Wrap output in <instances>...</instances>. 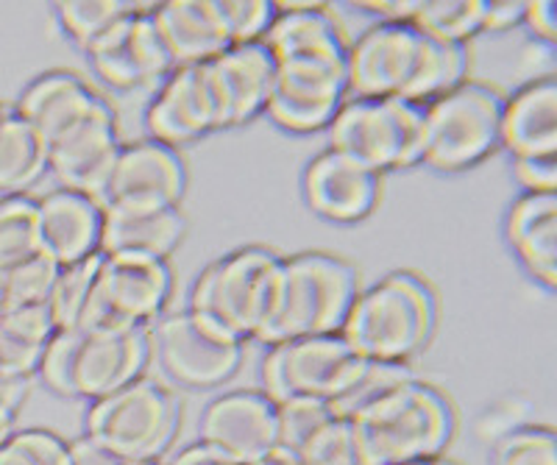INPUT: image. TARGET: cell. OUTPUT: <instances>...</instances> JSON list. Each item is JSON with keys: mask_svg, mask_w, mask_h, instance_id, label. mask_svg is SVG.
<instances>
[{"mask_svg": "<svg viewBox=\"0 0 557 465\" xmlns=\"http://www.w3.org/2000/svg\"><path fill=\"white\" fill-rule=\"evenodd\" d=\"M176 427V395L148 376H139L117 393L92 402L87 413V438L132 460L134 465L151 463L171 443Z\"/></svg>", "mask_w": 557, "mask_h": 465, "instance_id": "cell-9", "label": "cell"}, {"mask_svg": "<svg viewBox=\"0 0 557 465\" xmlns=\"http://www.w3.org/2000/svg\"><path fill=\"white\" fill-rule=\"evenodd\" d=\"M469 51L416 23H376L348 48V96L430 103L466 81Z\"/></svg>", "mask_w": 557, "mask_h": 465, "instance_id": "cell-1", "label": "cell"}, {"mask_svg": "<svg viewBox=\"0 0 557 465\" xmlns=\"http://www.w3.org/2000/svg\"><path fill=\"white\" fill-rule=\"evenodd\" d=\"M437 324V299L421 276L396 271L351 304L341 338L374 363H401L430 343Z\"/></svg>", "mask_w": 557, "mask_h": 465, "instance_id": "cell-4", "label": "cell"}, {"mask_svg": "<svg viewBox=\"0 0 557 465\" xmlns=\"http://www.w3.org/2000/svg\"><path fill=\"white\" fill-rule=\"evenodd\" d=\"M527 0H487L485 32H507L524 23Z\"/></svg>", "mask_w": 557, "mask_h": 465, "instance_id": "cell-44", "label": "cell"}, {"mask_svg": "<svg viewBox=\"0 0 557 465\" xmlns=\"http://www.w3.org/2000/svg\"><path fill=\"white\" fill-rule=\"evenodd\" d=\"M143 465H157V463H143Z\"/></svg>", "mask_w": 557, "mask_h": 465, "instance_id": "cell-50", "label": "cell"}, {"mask_svg": "<svg viewBox=\"0 0 557 465\" xmlns=\"http://www.w3.org/2000/svg\"><path fill=\"white\" fill-rule=\"evenodd\" d=\"M502 148L516 160L527 156H557V84L539 78L524 90L505 98L502 112Z\"/></svg>", "mask_w": 557, "mask_h": 465, "instance_id": "cell-25", "label": "cell"}, {"mask_svg": "<svg viewBox=\"0 0 557 465\" xmlns=\"http://www.w3.org/2000/svg\"><path fill=\"white\" fill-rule=\"evenodd\" d=\"M207 64L221 98L226 128L243 126L265 112L276 78V64L265 42L232 46Z\"/></svg>", "mask_w": 557, "mask_h": 465, "instance_id": "cell-21", "label": "cell"}, {"mask_svg": "<svg viewBox=\"0 0 557 465\" xmlns=\"http://www.w3.org/2000/svg\"><path fill=\"white\" fill-rule=\"evenodd\" d=\"M48 171V142L37 128L7 112L0 123V198L23 196Z\"/></svg>", "mask_w": 557, "mask_h": 465, "instance_id": "cell-28", "label": "cell"}, {"mask_svg": "<svg viewBox=\"0 0 557 465\" xmlns=\"http://www.w3.org/2000/svg\"><path fill=\"white\" fill-rule=\"evenodd\" d=\"M146 128L162 146H184L201 140L209 131L226 128L209 64L173 67L146 109Z\"/></svg>", "mask_w": 557, "mask_h": 465, "instance_id": "cell-14", "label": "cell"}, {"mask_svg": "<svg viewBox=\"0 0 557 465\" xmlns=\"http://www.w3.org/2000/svg\"><path fill=\"white\" fill-rule=\"evenodd\" d=\"M494 465H557V435L546 427H524L507 435Z\"/></svg>", "mask_w": 557, "mask_h": 465, "instance_id": "cell-38", "label": "cell"}, {"mask_svg": "<svg viewBox=\"0 0 557 465\" xmlns=\"http://www.w3.org/2000/svg\"><path fill=\"white\" fill-rule=\"evenodd\" d=\"M67 452H70V465H134L132 460L121 457L117 452H112L109 447L98 443L92 438H78L73 443H67Z\"/></svg>", "mask_w": 557, "mask_h": 465, "instance_id": "cell-42", "label": "cell"}, {"mask_svg": "<svg viewBox=\"0 0 557 465\" xmlns=\"http://www.w3.org/2000/svg\"><path fill=\"white\" fill-rule=\"evenodd\" d=\"M348 420L368 465L435 460L455 435L451 402L416 376Z\"/></svg>", "mask_w": 557, "mask_h": 465, "instance_id": "cell-3", "label": "cell"}, {"mask_svg": "<svg viewBox=\"0 0 557 465\" xmlns=\"http://www.w3.org/2000/svg\"><path fill=\"white\" fill-rule=\"evenodd\" d=\"M305 198L315 215L335 224H355L376 206L380 176L330 148L307 167Z\"/></svg>", "mask_w": 557, "mask_h": 465, "instance_id": "cell-19", "label": "cell"}, {"mask_svg": "<svg viewBox=\"0 0 557 465\" xmlns=\"http://www.w3.org/2000/svg\"><path fill=\"white\" fill-rule=\"evenodd\" d=\"M26 390L28 379H12V376L0 379V443L14 432L20 404L26 399Z\"/></svg>", "mask_w": 557, "mask_h": 465, "instance_id": "cell-41", "label": "cell"}, {"mask_svg": "<svg viewBox=\"0 0 557 465\" xmlns=\"http://www.w3.org/2000/svg\"><path fill=\"white\" fill-rule=\"evenodd\" d=\"M507 240L539 281L557 285V192H524L507 215Z\"/></svg>", "mask_w": 557, "mask_h": 465, "instance_id": "cell-26", "label": "cell"}, {"mask_svg": "<svg viewBox=\"0 0 557 465\" xmlns=\"http://www.w3.org/2000/svg\"><path fill=\"white\" fill-rule=\"evenodd\" d=\"M223 28L232 46L262 42L276 20L278 7L273 0H218Z\"/></svg>", "mask_w": 557, "mask_h": 465, "instance_id": "cell-35", "label": "cell"}, {"mask_svg": "<svg viewBox=\"0 0 557 465\" xmlns=\"http://www.w3.org/2000/svg\"><path fill=\"white\" fill-rule=\"evenodd\" d=\"M151 9L137 3L123 23L87 51L98 78L114 90H137L173 71L165 42L153 26Z\"/></svg>", "mask_w": 557, "mask_h": 465, "instance_id": "cell-17", "label": "cell"}, {"mask_svg": "<svg viewBox=\"0 0 557 465\" xmlns=\"http://www.w3.org/2000/svg\"><path fill=\"white\" fill-rule=\"evenodd\" d=\"M151 354L148 329H73L57 331L37 374L64 399H103L143 376Z\"/></svg>", "mask_w": 557, "mask_h": 465, "instance_id": "cell-5", "label": "cell"}, {"mask_svg": "<svg viewBox=\"0 0 557 465\" xmlns=\"http://www.w3.org/2000/svg\"><path fill=\"white\" fill-rule=\"evenodd\" d=\"M53 335H57V326L45 304L9 310L0 318V374L12 379H28L37 374Z\"/></svg>", "mask_w": 557, "mask_h": 465, "instance_id": "cell-27", "label": "cell"}, {"mask_svg": "<svg viewBox=\"0 0 557 465\" xmlns=\"http://www.w3.org/2000/svg\"><path fill=\"white\" fill-rule=\"evenodd\" d=\"M187 221L178 206H109L103 210L101 242L103 256H146L162 260L176 251Z\"/></svg>", "mask_w": 557, "mask_h": 465, "instance_id": "cell-22", "label": "cell"}, {"mask_svg": "<svg viewBox=\"0 0 557 465\" xmlns=\"http://www.w3.org/2000/svg\"><path fill=\"white\" fill-rule=\"evenodd\" d=\"M357 296L360 279L351 262L323 251L282 256L271 315L257 340L276 345L287 340L341 335Z\"/></svg>", "mask_w": 557, "mask_h": 465, "instance_id": "cell-2", "label": "cell"}, {"mask_svg": "<svg viewBox=\"0 0 557 465\" xmlns=\"http://www.w3.org/2000/svg\"><path fill=\"white\" fill-rule=\"evenodd\" d=\"M282 256L262 246H246L203 268L190 293L193 315L228 338H257L271 315Z\"/></svg>", "mask_w": 557, "mask_h": 465, "instance_id": "cell-6", "label": "cell"}, {"mask_svg": "<svg viewBox=\"0 0 557 465\" xmlns=\"http://www.w3.org/2000/svg\"><path fill=\"white\" fill-rule=\"evenodd\" d=\"M201 443L237 465H253L278 447L276 404L257 390H235L209 402L201 418Z\"/></svg>", "mask_w": 557, "mask_h": 465, "instance_id": "cell-18", "label": "cell"}, {"mask_svg": "<svg viewBox=\"0 0 557 465\" xmlns=\"http://www.w3.org/2000/svg\"><path fill=\"white\" fill-rule=\"evenodd\" d=\"M171 465H237L235 460H228L226 454H221L218 449L207 447V443H193L184 452H178L176 457L171 460Z\"/></svg>", "mask_w": 557, "mask_h": 465, "instance_id": "cell-46", "label": "cell"}, {"mask_svg": "<svg viewBox=\"0 0 557 465\" xmlns=\"http://www.w3.org/2000/svg\"><path fill=\"white\" fill-rule=\"evenodd\" d=\"M103 101L107 98H101V92L92 90L82 76L70 71H53L28 84L14 112L32 123L45 137V142H51L70 126L84 121L89 112H96Z\"/></svg>", "mask_w": 557, "mask_h": 465, "instance_id": "cell-24", "label": "cell"}, {"mask_svg": "<svg viewBox=\"0 0 557 465\" xmlns=\"http://www.w3.org/2000/svg\"><path fill=\"white\" fill-rule=\"evenodd\" d=\"M401 465H451V463H446V460L435 457V460H418V463H401Z\"/></svg>", "mask_w": 557, "mask_h": 465, "instance_id": "cell-49", "label": "cell"}, {"mask_svg": "<svg viewBox=\"0 0 557 465\" xmlns=\"http://www.w3.org/2000/svg\"><path fill=\"white\" fill-rule=\"evenodd\" d=\"M103 210L78 192L53 190L37 201L39 254L53 260L59 268L76 265L98 254Z\"/></svg>", "mask_w": 557, "mask_h": 465, "instance_id": "cell-20", "label": "cell"}, {"mask_svg": "<svg viewBox=\"0 0 557 465\" xmlns=\"http://www.w3.org/2000/svg\"><path fill=\"white\" fill-rule=\"evenodd\" d=\"M14 310L12 304V293H9V279H7V271H0V318Z\"/></svg>", "mask_w": 557, "mask_h": 465, "instance_id": "cell-48", "label": "cell"}, {"mask_svg": "<svg viewBox=\"0 0 557 465\" xmlns=\"http://www.w3.org/2000/svg\"><path fill=\"white\" fill-rule=\"evenodd\" d=\"M330 418H335L332 407L318 399H290L276 404L278 447L296 454Z\"/></svg>", "mask_w": 557, "mask_h": 465, "instance_id": "cell-37", "label": "cell"}, {"mask_svg": "<svg viewBox=\"0 0 557 465\" xmlns=\"http://www.w3.org/2000/svg\"><path fill=\"white\" fill-rule=\"evenodd\" d=\"M253 465H305V463H301V460H298L293 452H287V449L276 447L273 452H268L265 457L257 460Z\"/></svg>", "mask_w": 557, "mask_h": 465, "instance_id": "cell-47", "label": "cell"}, {"mask_svg": "<svg viewBox=\"0 0 557 465\" xmlns=\"http://www.w3.org/2000/svg\"><path fill=\"white\" fill-rule=\"evenodd\" d=\"M368 360H362L341 335L287 340L271 345L262 360V393L273 404L290 399H318L332 404L355 382Z\"/></svg>", "mask_w": 557, "mask_h": 465, "instance_id": "cell-10", "label": "cell"}, {"mask_svg": "<svg viewBox=\"0 0 557 465\" xmlns=\"http://www.w3.org/2000/svg\"><path fill=\"white\" fill-rule=\"evenodd\" d=\"M0 379H3V374H0Z\"/></svg>", "mask_w": 557, "mask_h": 465, "instance_id": "cell-51", "label": "cell"}, {"mask_svg": "<svg viewBox=\"0 0 557 465\" xmlns=\"http://www.w3.org/2000/svg\"><path fill=\"white\" fill-rule=\"evenodd\" d=\"M98 265H101V251L87 256V260L76 262V265L59 268L57 281L51 287V296L45 301L57 331L78 326L84 306H87L89 290H92V281H96Z\"/></svg>", "mask_w": 557, "mask_h": 465, "instance_id": "cell-32", "label": "cell"}, {"mask_svg": "<svg viewBox=\"0 0 557 465\" xmlns=\"http://www.w3.org/2000/svg\"><path fill=\"white\" fill-rule=\"evenodd\" d=\"M412 376L416 374H412L410 365L374 363V360H368L366 368L360 370V376L346 388V393L337 395L335 402L330 404L332 413L341 415V418H351V415H357L360 410H366L368 404H374L376 399L391 393L393 388L410 382Z\"/></svg>", "mask_w": 557, "mask_h": 465, "instance_id": "cell-33", "label": "cell"}, {"mask_svg": "<svg viewBox=\"0 0 557 465\" xmlns=\"http://www.w3.org/2000/svg\"><path fill=\"white\" fill-rule=\"evenodd\" d=\"M330 148L382 176L424 162L426 106L396 98H346L330 123Z\"/></svg>", "mask_w": 557, "mask_h": 465, "instance_id": "cell-7", "label": "cell"}, {"mask_svg": "<svg viewBox=\"0 0 557 465\" xmlns=\"http://www.w3.org/2000/svg\"><path fill=\"white\" fill-rule=\"evenodd\" d=\"M151 20L165 42L173 67L212 62L232 48L218 0H168L151 9Z\"/></svg>", "mask_w": 557, "mask_h": 465, "instance_id": "cell-23", "label": "cell"}, {"mask_svg": "<svg viewBox=\"0 0 557 465\" xmlns=\"http://www.w3.org/2000/svg\"><path fill=\"white\" fill-rule=\"evenodd\" d=\"M273 64L276 78L265 106L273 123L296 135L330 128L348 98V62L287 59Z\"/></svg>", "mask_w": 557, "mask_h": 465, "instance_id": "cell-13", "label": "cell"}, {"mask_svg": "<svg viewBox=\"0 0 557 465\" xmlns=\"http://www.w3.org/2000/svg\"><path fill=\"white\" fill-rule=\"evenodd\" d=\"M0 465H70L67 443L48 429H23L0 443Z\"/></svg>", "mask_w": 557, "mask_h": 465, "instance_id": "cell-36", "label": "cell"}, {"mask_svg": "<svg viewBox=\"0 0 557 465\" xmlns=\"http://www.w3.org/2000/svg\"><path fill=\"white\" fill-rule=\"evenodd\" d=\"M505 98L480 81H462L426 103L424 162L457 173L487 160L502 146Z\"/></svg>", "mask_w": 557, "mask_h": 465, "instance_id": "cell-8", "label": "cell"}, {"mask_svg": "<svg viewBox=\"0 0 557 465\" xmlns=\"http://www.w3.org/2000/svg\"><path fill=\"white\" fill-rule=\"evenodd\" d=\"M134 9L137 3H126V0H67V3H57V20L62 32L87 53Z\"/></svg>", "mask_w": 557, "mask_h": 465, "instance_id": "cell-30", "label": "cell"}, {"mask_svg": "<svg viewBox=\"0 0 557 465\" xmlns=\"http://www.w3.org/2000/svg\"><path fill=\"white\" fill-rule=\"evenodd\" d=\"M59 265L48 260L45 254L28 256L26 262H20L14 268H7L9 293H12L14 306L26 304H45L51 296V287L57 281Z\"/></svg>", "mask_w": 557, "mask_h": 465, "instance_id": "cell-39", "label": "cell"}, {"mask_svg": "<svg viewBox=\"0 0 557 465\" xmlns=\"http://www.w3.org/2000/svg\"><path fill=\"white\" fill-rule=\"evenodd\" d=\"M296 457L305 465H368L351 420L341 415L326 420L305 447L298 449Z\"/></svg>", "mask_w": 557, "mask_h": 465, "instance_id": "cell-34", "label": "cell"}, {"mask_svg": "<svg viewBox=\"0 0 557 465\" xmlns=\"http://www.w3.org/2000/svg\"><path fill=\"white\" fill-rule=\"evenodd\" d=\"M157 345L165 374L187 388H215L235 376L243 363V343L228 338L190 310L168 315L153 324L148 335Z\"/></svg>", "mask_w": 557, "mask_h": 465, "instance_id": "cell-12", "label": "cell"}, {"mask_svg": "<svg viewBox=\"0 0 557 465\" xmlns=\"http://www.w3.org/2000/svg\"><path fill=\"white\" fill-rule=\"evenodd\" d=\"M121 146L114 109L103 101L96 112L48 142V171L57 176L62 190L92 198L98 204Z\"/></svg>", "mask_w": 557, "mask_h": 465, "instance_id": "cell-15", "label": "cell"}, {"mask_svg": "<svg viewBox=\"0 0 557 465\" xmlns=\"http://www.w3.org/2000/svg\"><path fill=\"white\" fill-rule=\"evenodd\" d=\"M485 20L487 0H418L412 23L444 42L466 46L471 37L485 32Z\"/></svg>", "mask_w": 557, "mask_h": 465, "instance_id": "cell-29", "label": "cell"}, {"mask_svg": "<svg viewBox=\"0 0 557 465\" xmlns=\"http://www.w3.org/2000/svg\"><path fill=\"white\" fill-rule=\"evenodd\" d=\"M39 254L37 201L28 196L0 198V271Z\"/></svg>", "mask_w": 557, "mask_h": 465, "instance_id": "cell-31", "label": "cell"}, {"mask_svg": "<svg viewBox=\"0 0 557 465\" xmlns=\"http://www.w3.org/2000/svg\"><path fill=\"white\" fill-rule=\"evenodd\" d=\"M168 262L146 256H103L78 326L84 329H148L171 299Z\"/></svg>", "mask_w": 557, "mask_h": 465, "instance_id": "cell-11", "label": "cell"}, {"mask_svg": "<svg viewBox=\"0 0 557 465\" xmlns=\"http://www.w3.org/2000/svg\"><path fill=\"white\" fill-rule=\"evenodd\" d=\"M357 9L362 12L380 14V23H412L418 12V0H371V3H357Z\"/></svg>", "mask_w": 557, "mask_h": 465, "instance_id": "cell-45", "label": "cell"}, {"mask_svg": "<svg viewBox=\"0 0 557 465\" xmlns=\"http://www.w3.org/2000/svg\"><path fill=\"white\" fill-rule=\"evenodd\" d=\"M516 179L524 192L557 190V156H527L516 160Z\"/></svg>", "mask_w": 557, "mask_h": 465, "instance_id": "cell-40", "label": "cell"}, {"mask_svg": "<svg viewBox=\"0 0 557 465\" xmlns=\"http://www.w3.org/2000/svg\"><path fill=\"white\" fill-rule=\"evenodd\" d=\"M187 167L176 148L157 140L123 142L98 206H178Z\"/></svg>", "mask_w": 557, "mask_h": 465, "instance_id": "cell-16", "label": "cell"}, {"mask_svg": "<svg viewBox=\"0 0 557 465\" xmlns=\"http://www.w3.org/2000/svg\"><path fill=\"white\" fill-rule=\"evenodd\" d=\"M524 23L530 32L544 42L557 39V0H530L524 12Z\"/></svg>", "mask_w": 557, "mask_h": 465, "instance_id": "cell-43", "label": "cell"}]
</instances>
